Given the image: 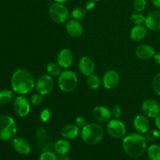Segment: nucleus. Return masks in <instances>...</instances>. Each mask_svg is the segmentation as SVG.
Instances as JSON below:
<instances>
[{"instance_id":"nucleus-1","label":"nucleus","mask_w":160,"mask_h":160,"mask_svg":"<svg viewBox=\"0 0 160 160\" xmlns=\"http://www.w3.org/2000/svg\"><path fill=\"white\" fill-rule=\"evenodd\" d=\"M35 80L32 73L24 68H19L13 72L11 78V87L13 92L24 95L35 88Z\"/></svg>"},{"instance_id":"nucleus-2","label":"nucleus","mask_w":160,"mask_h":160,"mask_svg":"<svg viewBox=\"0 0 160 160\" xmlns=\"http://www.w3.org/2000/svg\"><path fill=\"white\" fill-rule=\"evenodd\" d=\"M123 151L133 158L141 157L147 150V141L139 133H131L125 136L122 142Z\"/></svg>"},{"instance_id":"nucleus-3","label":"nucleus","mask_w":160,"mask_h":160,"mask_svg":"<svg viewBox=\"0 0 160 160\" xmlns=\"http://www.w3.org/2000/svg\"><path fill=\"white\" fill-rule=\"evenodd\" d=\"M105 131L98 123H87L81 131L83 142L88 145H96L103 139Z\"/></svg>"},{"instance_id":"nucleus-4","label":"nucleus","mask_w":160,"mask_h":160,"mask_svg":"<svg viewBox=\"0 0 160 160\" xmlns=\"http://www.w3.org/2000/svg\"><path fill=\"white\" fill-rule=\"evenodd\" d=\"M17 133V125L14 119L8 115L0 116V140H11Z\"/></svg>"},{"instance_id":"nucleus-5","label":"nucleus","mask_w":160,"mask_h":160,"mask_svg":"<svg viewBox=\"0 0 160 160\" xmlns=\"http://www.w3.org/2000/svg\"><path fill=\"white\" fill-rule=\"evenodd\" d=\"M78 84V78L72 70H66L62 71L58 78V85L62 92L69 93L76 89Z\"/></svg>"},{"instance_id":"nucleus-6","label":"nucleus","mask_w":160,"mask_h":160,"mask_svg":"<svg viewBox=\"0 0 160 160\" xmlns=\"http://www.w3.org/2000/svg\"><path fill=\"white\" fill-rule=\"evenodd\" d=\"M48 13L54 22L57 23H63L68 20L70 12L65 5L62 3L54 2L49 6Z\"/></svg>"},{"instance_id":"nucleus-7","label":"nucleus","mask_w":160,"mask_h":160,"mask_svg":"<svg viewBox=\"0 0 160 160\" xmlns=\"http://www.w3.org/2000/svg\"><path fill=\"white\" fill-rule=\"evenodd\" d=\"M106 131L111 137L120 139L125 137L127 128L124 123L119 119H111L107 123Z\"/></svg>"},{"instance_id":"nucleus-8","label":"nucleus","mask_w":160,"mask_h":160,"mask_svg":"<svg viewBox=\"0 0 160 160\" xmlns=\"http://www.w3.org/2000/svg\"><path fill=\"white\" fill-rule=\"evenodd\" d=\"M54 80L49 74H43L37 80L35 83V90L42 95L49 94L54 88Z\"/></svg>"},{"instance_id":"nucleus-9","label":"nucleus","mask_w":160,"mask_h":160,"mask_svg":"<svg viewBox=\"0 0 160 160\" xmlns=\"http://www.w3.org/2000/svg\"><path fill=\"white\" fill-rule=\"evenodd\" d=\"M13 109L20 117H26L31 111V103L24 95H19L13 101Z\"/></svg>"},{"instance_id":"nucleus-10","label":"nucleus","mask_w":160,"mask_h":160,"mask_svg":"<svg viewBox=\"0 0 160 160\" xmlns=\"http://www.w3.org/2000/svg\"><path fill=\"white\" fill-rule=\"evenodd\" d=\"M142 110L144 115L149 118H156L160 115V106L154 99L148 98L142 102Z\"/></svg>"},{"instance_id":"nucleus-11","label":"nucleus","mask_w":160,"mask_h":160,"mask_svg":"<svg viewBox=\"0 0 160 160\" xmlns=\"http://www.w3.org/2000/svg\"><path fill=\"white\" fill-rule=\"evenodd\" d=\"M120 82V74L114 70H107L103 75L102 83L106 89L110 90L117 87Z\"/></svg>"},{"instance_id":"nucleus-12","label":"nucleus","mask_w":160,"mask_h":160,"mask_svg":"<svg viewBox=\"0 0 160 160\" xmlns=\"http://www.w3.org/2000/svg\"><path fill=\"white\" fill-rule=\"evenodd\" d=\"M13 149L22 156H27L31 151V146L28 141L22 137H15L12 139Z\"/></svg>"},{"instance_id":"nucleus-13","label":"nucleus","mask_w":160,"mask_h":160,"mask_svg":"<svg viewBox=\"0 0 160 160\" xmlns=\"http://www.w3.org/2000/svg\"><path fill=\"white\" fill-rule=\"evenodd\" d=\"M78 68L80 72L84 76L88 77L93 74L95 70V64L93 59L87 56H82L78 62Z\"/></svg>"},{"instance_id":"nucleus-14","label":"nucleus","mask_w":160,"mask_h":160,"mask_svg":"<svg viewBox=\"0 0 160 160\" xmlns=\"http://www.w3.org/2000/svg\"><path fill=\"white\" fill-rule=\"evenodd\" d=\"M56 60H57V63L59 64L61 68L68 69L73 64V52L69 48H63L59 52Z\"/></svg>"},{"instance_id":"nucleus-15","label":"nucleus","mask_w":160,"mask_h":160,"mask_svg":"<svg viewBox=\"0 0 160 160\" xmlns=\"http://www.w3.org/2000/svg\"><path fill=\"white\" fill-rule=\"evenodd\" d=\"M92 115L97 122L101 123H108L112 119L111 111L103 106H98L92 110Z\"/></svg>"},{"instance_id":"nucleus-16","label":"nucleus","mask_w":160,"mask_h":160,"mask_svg":"<svg viewBox=\"0 0 160 160\" xmlns=\"http://www.w3.org/2000/svg\"><path fill=\"white\" fill-rule=\"evenodd\" d=\"M145 27L152 31H160V11L153 10L145 17Z\"/></svg>"},{"instance_id":"nucleus-17","label":"nucleus","mask_w":160,"mask_h":160,"mask_svg":"<svg viewBox=\"0 0 160 160\" xmlns=\"http://www.w3.org/2000/svg\"><path fill=\"white\" fill-rule=\"evenodd\" d=\"M66 30L67 32L70 34V36L73 38H78L83 34V26L79 20H68L66 22Z\"/></svg>"},{"instance_id":"nucleus-18","label":"nucleus","mask_w":160,"mask_h":160,"mask_svg":"<svg viewBox=\"0 0 160 160\" xmlns=\"http://www.w3.org/2000/svg\"><path fill=\"white\" fill-rule=\"evenodd\" d=\"M134 129L137 131L139 134H144L149 131L150 124L148 120V117L145 115L139 114L135 117L134 120Z\"/></svg>"},{"instance_id":"nucleus-19","label":"nucleus","mask_w":160,"mask_h":160,"mask_svg":"<svg viewBox=\"0 0 160 160\" xmlns=\"http://www.w3.org/2000/svg\"><path fill=\"white\" fill-rule=\"evenodd\" d=\"M156 54L154 48L149 45H141L137 47L135 50V55L138 58L143 60L152 59Z\"/></svg>"},{"instance_id":"nucleus-20","label":"nucleus","mask_w":160,"mask_h":160,"mask_svg":"<svg viewBox=\"0 0 160 160\" xmlns=\"http://www.w3.org/2000/svg\"><path fill=\"white\" fill-rule=\"evenodd\" d=\"M80 134V128L76 124H67L61 130V135L67 140L76 138Z\"/></svg>"},{"instance_id":"nucleus-21","label":"nucleus","mask_w":160,"mask_h":160,"mask_svg":"<svg viewBox=\"0 0 160 160\" xmlns=\"http://www.w3.org/2000/svg\"><path fill=\"white\" fill-rule=\"evenodd\" d=\"M147 29L146 27L143 25H134L131 30L130 32V37L134 42H141L143 39L145 38L147 35Z\"/></svg>"},{"instance_id":"nucleus-22","label":"nucleus","mask_w":160,"mask_h":160,"mask_svg":"<svg viewBox=\"0 0 160 160\" xmlns=\"http://www.w3.org/2000/svg\"><path fill=\"white\" fill-rule=\"evenodd\" d=\"M70 144L67 139H59L55 143L54 149L58 155H67L70 152Z\"/></svg>"},{"instance_id":"nucleus-23","label":"nucleus","mask_w":160,"mask_h":160,"mask_svg":"<svg viewBox=\"0 0 160 160\" xmlns=\"http://www.w3.org/2000/svg\"><path fill=\"white\" fill-rule=\"evenodd\" d=\"M13 98V91L4 89L0 91V106H6L12 101Z\"/></svg>"},{"instance_id":"nucleus-24","label":"nucleus","mask_w":160,"mask_h":160,"mask_svg":"<svg viewBox=\"0 0 160 160\" xmlns=\"http://www.w3.org/2000/svg\"><path fill=\"white\" fill-rule=\"evenodd\" d=\"M147 156L149 160H160V145H152L147 148Z\"/></svg>"},{"instance_id":"nucleus-25","label":"nucleus","mask_w":160,"mask_h":160,"mask_svg":"<svg viewBox=\"0 0 160 160\" xmlns=\"http://www.w3.org/2000/svg\"><path fill=\"white\" fill-rule=\"evenodd\" d=\"M46 71L47 73L52 77H59L62 73L61 67H59V64L53 62H50L47 64Z\"/></svg>"},{"instance_id":"nucleus-26","label":"nucleus","mask_w":160,"mask_h":160,"mask_svg":"<svg viewBox=\"0 0 160 160\" xmlns=\"http://www.w3.org/2000/svg\"><path fill=\"white\" fill-rule=\"evenodd\" d=\"M101 83L102 80L100 79L99 77L94 74V73L88 77L87 78L88 85L91 89H93V90H96V89L99 88L100 86H101Z\"/></svg>"},{"instance_id":"nucleus-27","label":"nucleus","mask_w":160,"mask_h":160,"mask_svg":"<svg viewBox=\"0 0 160 160\" xmlns=\"http://www.w3.org/2000/svg\"><path fill=\"white\" fill-rule=\"evenodd\" d=\"M86 13H87V10L85 9V8L78 7L72 10L70 16L73 20H81L85 17Z\"/></svg>"},{"instance_id":"nucleus-28","label":"nucleus","mask_w":160,"mask_h":160,"mask_svg":"<svg viewBox=\"0 0 160 160\" xmlns=\"http://www.w3.org/2000/svg\"><path fill=\"white\" fill-rule=\"evenodd\" d=\"M130 20L134 25H142L145 23V17L141 12H134L130 17Z\"/></svg>"},{"instance_id":"nucleus-29","label":"nucleus","mask_w":160,"mask_h":160,"mask_svg":"<svg viewBox=\"0 0 160 160\" xmlns=\"http://www.w3.org/2000/svg\"><path fill=\"white\" fill-rule=\"evenodd\" d=\"M145 139L147 142H153L155 141L158 140L160 138V132L158 130H152V131H148V132L145 133Z\"/></svg>"},{"instance_id":"nucleus-30","label":"nucleus","mask_w":160,"mask_h":160,"mask_svg":"<svg viewBox=\"0 0 160 160\" xmlns=\"http://www.w3.org/2000/svg\"><path fill=\"white\" fill-rule=\"evenodd\" d=\"M146 0H134L133 2V6H134V10L138 12H141L143 11L146 7Z\"/></svg>"},{"instance_id":"nucleus-31","label":"nucleus","mask_w":160,"mask_h":160,"mask_svg":"<svg viewBox=\"0 0 160 160\" xmlns=\"http://www.w3.org/2000/svg\"><path fill=\"white\" fill-rule=\"evenodd\" d=\"M152 89L156 95L160 96V73H157L153 78Z\"/></svg>"},{"instance_id":"nucleus-32","label":"nucleus","mask_w":160,"mask_h":160,"mask_svg":"<svg viewBox=\"0 0 160 160\" xmlns=\"http://www.w3.org/2000/svg\"><path fill=\"white\" fill-rule=\"evenodd\" d=\"M43 96L44 95H41L39 93H34L31 95V102L34 106H40L43 102Z\"/></svg>"},{"instance_id":"nucleus-33","label":"nucleus","mask_w":160,"mask_h":160,"mask_svg":"<svg viewBox=\"0 0 160 160\" xmlns=\"http://www.w3.org/2000/svg\"><path fill=\"white\" fill-rule=\"evenodd\" d=\"M39 160H57V156L52 152L45 151L41 154Z\"/></svg>"},{"instance_id":"nucleus-34","label":"nucleus","mask_w":160,"mask_h":160,"mask_svg":"<svg viewBox=\"0 0 160 160\" xmlns=\"http://www.w3.org/2000/svg\"><path fill=\"white\" fill-rule=\"evenodd\" d=\"M40 120L41 121L43 122V123H46L51 118V111L48 109H42V112H40Z\"/></svg>"},{"instance_id":"nucleus-35","label":"nucleus","mask_w":160,"mask_h":160,"mask_svg":"<svg viewBox=\"0 0 160 160\" xmlns=\"http://www.w3.org/2000/svg\"><path fill=\"white\" fill-rule=\"evenodd\" d=\"M111 114H112V119H120V116H121V107L118 105H115L112 107L111 109Z\"/></svg>"},{"instance_id":"nucleus-36","label":"nucleus","mask_w":160,"mask_h":160,"mask_svg":"<svg viewBox=\"0 0 160 160\" xmlns=\"http://www.w3.org/2000/svg\"><path fill=\"white\" fill-rule=\"evenodd\" d=\"M75 124H76L77 126L79 127V128H82L87 124V123H86V120L84 118V117H77L76 120H75Z\"/></svg>"},{"instance_id":"nucleus-37","label":"nucleus","mask_w":160,"mask_h":160,"mask_svg":"<svg viewBox=\"0 0 160 160\" xmlns=\"http://www.w3.org/2000/svg\"><path fill=\"white\" fill-rule=\"evenodd\" d=\"M95 2H95V0H90V1L88 2L85 5L86 10H92V9H94L95 6Z\"/></svg>"},{"instance_id":"nucleus-38","label":"nucleus","mask_w":160,"mask_h":160,"mask_svg":"<svg viewBox=\"0 0 160 160\" xmlns=\"http://www.w3.org/2000/svg\"><path fill=\"white\" fill-rule=\"evenodd\" d=\"M153 58H154V60L156 62V64L160 66V52H156Z\"/></svg>"},{"instance_id":"nucleus-39","label":"nucleus","mask_w":160,"mask_h":160,"mask_svg":"<svg viewBox=\"0 0 160 160\" xmlns=\"http://www.w3.org/2000/svg\"><path fill=\"white\" fill-rule=\"evenodd\" d=\"M57 160H71L70 158L67 155H59L57 156Z\"/></svg>"},{"instance_id":"nucleus-40","label":"nucleus","mask_w":160,"mask_h":160,"mask_svg":"<svg viewBox=\"0 0 160 160\" xmlns=\"http://www.w3.org/2000/svg\"><path fill=\"white\" fill-rule=\"evenodd\" d=\"M155 125H156V127L157 128V129L160 131V115H159L158 117H156V118H155Z\"/></svg>"},{"instance_id":"nucleus-41","label":"nucleus","mask_w":160,"mask_h":160,"mask_svg":"<svg viewBox=\"0 0 160 160\" xmlns=\"http://www.w3.org/2000/svg\"><path fill=\"white\" fill-rule=\"evenodd\" d=\"M152 3L155 7L160 9V0H152Z\"/></svg>"},{"instance_id":"nucleus-42","label":"nucleus","mask_w":160,"mask_h":160,"mask_svg":"<svg viewBox=\"0 0 160 160\" xmlns=\"http://www.w3.org/2000/svg\"><path fill=\"white\" fill-rule=\"evenodd\" d=\"M53 1L55 2H58V3H65L67 2H68L69 0H53Z\"/></svg>"},{"instance_id":"nucleus-43","label":"nucleus","mask_w":160,"mask_h":160,"mask_svg":"<svg viewBox=\"0 0 160 160\" xmlns=\"http://www.w3.org/2000/svg\"><path fill=\"white\" fill-rule=\"evenodd\" d=\"M95 2H98V1H100V0H95Z\"/></svg>"}]
</instances>
